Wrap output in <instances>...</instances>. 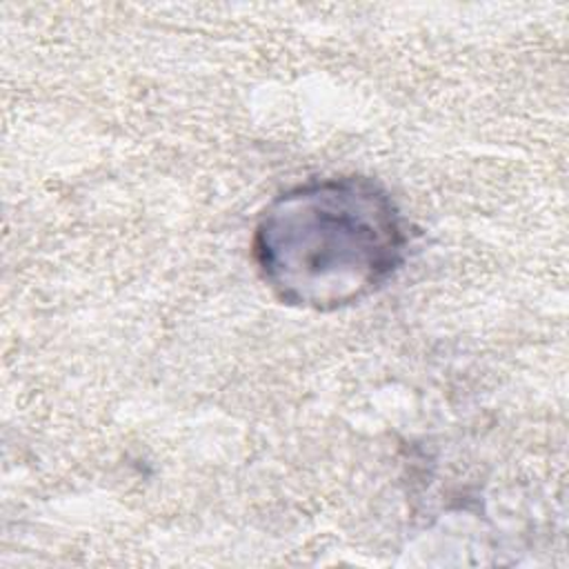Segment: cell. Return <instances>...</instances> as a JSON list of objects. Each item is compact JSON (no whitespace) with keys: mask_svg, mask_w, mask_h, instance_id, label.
Returning a JSON list of instances; mask_svg holds the SVG:
<instances>
[{"mask_svg":"<svg viewBox=\"0 0 569 569\" xmlns=\"http://www.w3.org/2000/svg\"><path fill=\"white\" fill-rule=\"evenodd\" d=\"M409 244V220L380 182L333 176L278 193L256 220L251 258L282 305L329 313L380 291Z\"/></svg>","mask_w":569,"mask_h":569,"instance_id":"cell-1","label":"cell"}]
</instances>
